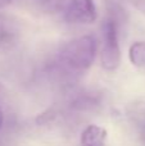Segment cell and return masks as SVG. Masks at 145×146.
<instances>
[{"label":"cell","instance_id":"6da1fadb","mask_svg":"<svg viewBox=\"0 0 145 146\" xmlns=\"http://www.w3.org/2000/svg\"><path fill=\"white\" fill-rule=\"evenodd\" d=\"M96 51V42L92 36H81L69 41L62 49L59 60L69 72L81 73L92 64Z\"/></svg>","mask_w":145,"mask_h":146},{"label":"cell","instance_id":"7a4b0ae2","mask_svg":"<svg viewBox=\"0 0 145 146\" xmlns=\"http://www.w3.org/2000/svg\"><path fill=\"white\" fill-rule=\"evenodd\" d=\"M121 62L117 27L113 21H108L104 27V45L102 50V66L107 71H114Z\"/></svg>","mask_w":145,"mask_h":146},{"label":"cell","instance_id":"3957f363","mask_svg":"<svg viewBox=\"0 0 145 146\" xmlns=\"http://www.w3.org/2000/svg\"><path fill=\"white\" fill-rule=\"evenodd\" d=\"M96 17V7L92 0H71L64 12L66 21L73 25H89Z\"/></svg>","mask_w":145,"mask_h":146},{"label":"cell","instance_id":"277c9868","mask_svg":"<svg viewBox=\"0 0 145 146\" xmlns=\"http://www.w3.org/2000/svg\"><path fill=\"white\" fill-rule=\"evenodd\" d=\"M107 140V131L96 124H90L81 135L82 146H104Z\"/></svg>","mask_w":145,"mask_h":146},{"label":"cell","instance_id":"5b68a950","mask_svg":"<svg viewBox=\"0 0 145 146\" xmlns=\"http://www.w3.org/2000/svg\"><path fill=\"white\" fill-rule=\"evenodd\" d=\"M128 58L131 63L136 67H144L145 66V42L138 41L134 42L128 51Z\"/></svg>","mask_w":145,"mask_h":146},{"label":"cell","instance_id":"8992f818","mask_svg":"<svg viewBox=\"0 0 145 146\" xmlns=\"http://www.w3.org/2000/svg\"><path fill=\"white\" fill-rule=\"evenodd\" d=\"M132 3L136 5L138 9H140L143 13H145V0H132Z\"/></svg>","mask_w":145,"mask_h":146},{"label":"cell","instance_id":"52a82bcc","mask_svg":"<svg viewBox=\"0 0 145 146\" xmlns=\"http://www.w3.org/2000/svg\"><path fill=\"white\" fill-rule=\"evenodd\" d=\"M1 87H0V128L3 127L4 123V110H3V104H1Z\"/></svg>","mask_w":145,"mask_h":146},{"label":"cell","instance_id":"ba28073f","mask_svg":"<svg viewBox=\"0 0 145 146\" xmlns=\"http://www.w3.org/2000/svg\"><path fill=\"white\" fill-rule=\"evenodd\" d=\"M13 0H0V8H5L12 3Z\"/></svg>","mask_w":145,"mask_h":146}]
</instances>
